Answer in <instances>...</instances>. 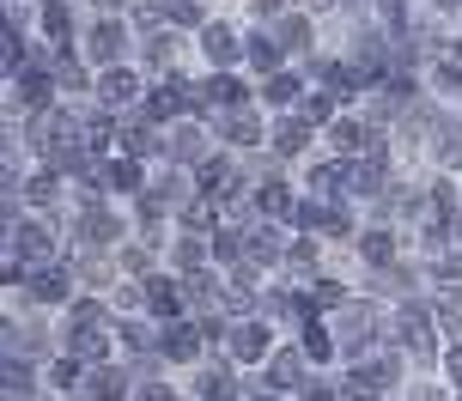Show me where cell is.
I'll return each instance as SVG.
<instances>
[{
  "instance_id": "obj_7",
  "label": "cell",
  "mask_w": 462,
  "mask_h": 401,
  "mask_svg": "<svg viewBox=\"0 0 462 401\" xmlns=\"http://www.w3.org/2000/svg\"><path fill=\"white\" fill-rule=\"evenodd\" d=\"M237 353H244V359H255V353H262V334H255V329H244V334H237Z\"/></svg>"
},
{
  "instance_id": "obj_8",
  "label": "cell",
  "mask_w": 462,
  "mask_h": 401,
  "mask_svg": "<svg viewBox=\"0 0 462 401\" xmlns=\"http://www.w3.org/2000/svg\"><path fill=\"white\" fill-rule=\"evenodd\" d=\"M450 378L462 383V347H457V353H450Z\"/></svg>"
},
{
  "instance_id": "obj_6",
  "label": "cell",
  "mask_w": 462,
  "mask_h": 401,
  "mask_svg": "<svg viewBox=\"0 0 462 401\" xmlns=\"http://www.w3.org/2000/svg\"><path fill=\"white\" fill-rule=\"evenodd\" d=\"M365 256H371V261H383V256H390V237L371 232V237H365Z\"/></svg>"
},
{
  "instance_id": "obj_2",
  "label": "cell",
  "mask_w": 462,
  "mask_h": 401,
  "mask_svg": "<svg viewBox=\"0 0 462 401\" xmlns=\"http://www.w3.org/2000/svg\"><path fill=\"white\" fill-rule=\"evenodd\" d=\"M208 55H213V61H231V55H237V43H231L226 31H208Z\"/></svg>"
},
{
  "instance_id": "obj_4",
  "label": "cell",
  "mask_w": 462,
  "mask_h": 401,
  "mask_svg": "<svg viewBox=\"0 0 462 401\" xmlns=\"http://www.w3.org/2000/svg\"><path fill=\"white\" fill-rule=\"evenodd\" d=\"M164 13H171L177 24H195V6H189V0H164Z\"/></svg>"
},
{
  "instance_id": "obj_5",
  "label": "cell",
  "mask_w": 462,
  "mask_h": 401,
  "mask_svg": "<svg viewBox=\"0 0 462 401\" xmlns=\"http://www.w3.org/2000/svg\"><path fill=\"white\" fill-rule=\"evenodd\" d=\"M110 183H116V189H134L140 170H134V165H116V170H110Z\"/></svg>"
},
{
  "instance_id": "obj_3",
  "label": "cell",
  "mask_w": 462,
  "mask_h": 401,
  "mask_svg": "<svg viewBox=\"0 0 462 401\" xmlns=\"http://www.w3.org/2000/svg\"><path fill=\"white\" fill-rule=\"evenodd\" d=\"M104 97H134V79H128V73H110V79H104Z\"/></svg>"
},
{
  "instance_id": "obj_1",
  "label": "cell",
  "mask_w": 462,
  "mask_h": 401,
  "mask_svg": "<svg viewBox=\"0 0 462 401\" xmlns=\"http://www.w3.org/2000/svg\"><path fill=\"white\" fill-rule=\"evenodd\" d=\"M13 250H19V256H31V261H37V256H49V237L37 232V225H31V232H19V237H13Z\"/></svg>"
}]
</instances>
